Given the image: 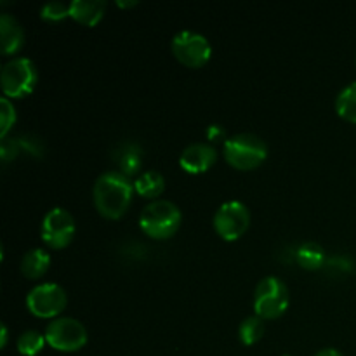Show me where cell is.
I'll return each mask as SVG.
<instances>
[{
	"instance_id": "cell-1",
	"label": "cell",
	"mask_w": 356,
	"mask_h": 356,
	"mask_svg": "<svg viewBox=\"0 0 356 356\" xmlns=\"http://www.w3.org/2000/svg\"><path fill=\"white\" fill-rule=\"evenodd\" d=\"M132 195L134 181L118 170L101 174L92 188L94 207L106 219H120L131 205Z\"/></svg>"
},
{
	"instance_id": "cell-2",
	"label": "cell",
	"mask_w": 356,
	"mask_h": 356,
	"mask_svg": "<svg viewBox=\"0 0 356 356\" xmlns=\"http://www.w3.org/2000/svg\"><path fill=\"white\" fill-rule=\"evenodd\" d=\"M181 211L169 200H153L139 216V228L155 240H165L176 235L181 226Z\"/></svg>"
},
{
	"instance_id": "cell-3",
	"label": "cell",
	"mask_w": 356,
	"mask_h": 356,
	"mask_svg": "<svg viewBox=\"0 0 356 356\" xmlns=\"http://www.w3.org/2000/svg\"><path fill=\"white\" fill-rule=\"evenodd\" d=\"M225 160L238 170H254L266 160L268 146L256 134H236L222 146Z\"/></svg>"
},
{
	"instance_id": "cell-4",
	"label": "cell",
	"mask_w": 356,
	"mask_h": 356,
	"mask_svg": "<svg viewBox=\"0 0 356 356\" xmlns=\"http://www.w3.org/2000/svg\"><path fill=\"white\" fill-rule=\"evenodd\" d=\"M38 82V72L28 58H14L6 63L0 73V86L6 97L21 99L33 92Z\"/></svg>"
},
{
	"instance_id": "cell-5",
	"label": "cell",
	"mask_w": 356,
	"mask_h": 356,
	"mask_svg": "<svg viewBox=\"0 0 356 356\" xmlns=\"http://www.w3.org/2000/svg\"><path fill=\"white\" fill-rule=\"evenodd\" d=\"M289 289L280 278L266 277L257 284L254 292V312L263 320H275L289 308Z\"/></svg>"
},
{
	"instance_id": "cell-6",
	"label": "cell",
	"mask_w": 356,
	"mask_h": 356,
	"mask_svg": "<svg viewBox=\"0 0 356 356\" xmlns=\"http://www.w3.org/2000/svg\"><path fill=\"white\" fill-rule=\"evenodd\" d=\"M44 336L49 346L63 353H73V351L82 350L87 344V329L83 323L70 316L52 320L45 329Z\"/></svg>"
},
{
	"instance_id": "cell-7",
	"label": "cell",
	"mask_w": 356,
	"mask_h": 356,
	"mask_svg": "<svg viewBox=\"0 0 356 356\" xmlns=\"http://www.w3.org/2000/svg\"><path fill=\"white\" fill-rule=\"evenodd\" d=\"M172 54L186 68H202L211 59L212 47L204 35L184 30L174 35Z\"/></svg>"
},
{
	"instance_id": "cell-8",
	"label": "cell",
	"mask_w": 356,
	"mask_h": 356,
	"mask_svg": "<svg viewBox=\"0 0 356 356\" xmlns=\"http://www.w3.org/2000/svg\"><path fill=\"white\" fill-rule=\"evenodd\" d=\"M68 296L58 284H42L31 289L26 296V308L38 318H58L66 308Z\"/></svg>"
},
{
	"instance_id": "cell-9",
	"label": "cell",
	"mask_w": 356,
	"mask_h": 356,
	"mask_svg": "<svg viewBox=\"0 0 356 356\" xmlns=\"http://www.w3.org/2000/svg\"><path fill=\"white\" fill-rule=\"evenodd\" d=\"M75 219L66 209L54 207L44 216L40 226L42 240L51 249H65L75 236Z\"/></svg>"
},
{
	"instance_id": "cell-10",
	"label": "cell",
	"mask_w": 356,
	"mask_h": 356,
	"mask_svg": "<svg viewBox=\"0 0 356 356\" xmlns=\"http://www.w3.org/2000/svg\"><path fill=\"white\" fill-rule=\"evenodd\" d=\"M250 226V212L242 202H225L214 216V229L226 242H235Z\"/></svg>"
},
{
	"instance_id": "cell-11",
	"label": "cell",
	"mask_w": 356,
	"mask_h": 356,
	"mask_svg": "<svg viewBox=\"0 0 356 356\" xmlns=\"http://www.w3.org/2000/svg\"><path fill=\"white\" fill-rule=\"evenodd\" d=\"M218 160V152L209 143H193L183 149L179 156V165L188 174L207 172Z\"/></svg>"
},
{
	"instance_id": "cell-12",
	"label": "cell",
	"mask_w": 356,
	"mask_h": 356,
	"mask_svg": "<svg viewBox=\"0 0 356 356\" xmlns=\"http://www.w3.org/2000/svg\"><path fill=\"white\" fill-rule=\"evenodd\" d=\"M0 45L3 56H13L24 45V30L10 14L0 16Z\"/></svg>"
},
{
	"instance_id": "cell-13",
	"label": "cell",
	"mask_w": 356,
	"mask_h": 356,
	"mask_svg": "<svg viewBox=\"0 0 356 356\" xmlns=\"http://www.w3.org/2000/svg\"><path fill=\"white\" fill-rule=\"evenodd\" d=\"M106 2L103 0H73L70 2V17L83 26H96L104 16Z\"/></svg>"
},
{
	"instance_id": "cell-14",
	"label": "cell",
	"mask_w": 356,
	"mask_h": 356,
	"mask_svg": "<svg viewBox=\"0 0 356 356\" xmlns=\"http://www.w3.org/2000/svg\"><path fill=\"white\" fill-rule=\"evenodd\" d=\"M113 160L117 162V165L120 167L118 172H122L127 177L136 176L143 165L141 148H139L138 145H134V143H122L120 146L115 148Z\"/></svg>"
},
{
	"instance_id": "cell-15",
	"label": "cell",
	"mask_w": 356,
	"mask_h": 356,
	"mask_svg": "<svg viewBox=\"0 0 356 356\" xmlns=\"http://www.w3.org/2000/svg\"><path fill=\"white\" fill-rule=\"evenodd\" d=\"M51 266V256L44 249H31L21 259V273L30 280L44 277Z\"/></svg>"
},
{
	"instance_id": "cell-16",
	"label": "cell",
	"mask_w": 356,
	"mask_h": 356,
	"mask_svg": "<svg viewBox=\"0 0 356 356\" xmlns=\"http://www.w3.org/2000/svg\"><path fill=\"white\" fill-rule=\"evenodd\" d=\"M165 190V179L156 170H146L134 179V191L143 198H156Z\"/></svg>"
},
{
	"instance_id": "cell-17",
	"label": "cell",
	"mask_w": 356,
	"mask_h": 356,
	"mask_svg": "<svg viewBox=\"0 0 356 356\" xmlns=\"http://www.w3.org/2000/svg\"><path fill=\"white\" fill-rule=\"evenodd\" d=\"M296 261L302 270L316 271L325 264V252L315 242H306L296 250Z\"/></svg>"
},
{
	"instance_id": "cell-18",
	"label": "cell",
	"mask_w": 356,
	"mask_h": 356,
	"mask_svg": "<svg viewBox=\"0 0 356 356\" xmlns=\"http://www.w3.org/2000/svg\"><path fill=\"white\" fill-rule=\"evenodd\" d=\"M336 111L343 120L356 124V82L341 90L336 99Z\"/></svg>"
},
{
	"instance_id": "cell-19",
	"label": "cell",
	"mask_w": 356,
	"mask_h": 356,
	"mask_svg": "<svg viewBox=\"0 0 356 356\" xmlns=\"http://www.w3.org/2000/svg\"><path fill=\"white\" fill-rule=\"evenodd\" d=\"M264 336V322L259 316H247L238 327V337L242 344L252 346Z\"/></svg>"
},
{
	"instance_id": "cell-20",
	"label": "cell",
	"mask_w": 356,
	"mask_h": 356,
	"mask_svg": "<svg viewBox=\"0 0 356 356\" xmlns=\"http://www.w3.org/2000/svg\"><path fill=\"white\" fill-rule=\"evenodd\" d=\"M45 336L38 330H26L21 334L16 341V348L23 356H37L44 350L45 346Z\"/></svg>"
},
{
	"instance_id": "cell-21",
	"label": "cell",
	"mask_w": 356,
	"mask_h": 356,
	"mask_svg": "<svg viewBox=\"0 0 356 356\" xmlns=\"http://www.w3.org/2000/svg\"><path fill=\"white\" fill-rule=\"evenodd\" d=\"M14 122H16V108L10 103L9 97H2L0 99V138H7Z\"/></svg>"
},
{
	"instance_id": "cell-22",
	"label": "cell",
	"mask_w": 356,
	"mask_h": 356,
	"mask_svg": "<svg viewBox=\"0 0 356 356\" xmlns=\"http://www.w3.org/2000/svg\"><path fill=\"white\" fill-rule=\"evenodd\" d=\"M70 16V3L65 2H49L40 9V17L51 23H58V21L65 19Z\"/></svg>"
},
{
	"instance_id": "cell-23",
	"label": "cell",
	"mask_w": 356,
	"mask_h": 356,
	"mask_svg": "<svg viewBox=\"0 0 356 356\" xmlns=\"http://www.w3.org/2000/svg\"><path fill=\"white\" fill-rule=\"evenodd\" d=\"M205 134H207V138L211 139V141H219L221 138H225V129H221L219 125H211Z\"/></svg>"
},
{
	"instance_id": "cell-24",
	"label": "cell",
	"mask_w": 356,
	"mask_h": 356,
	"mask_svg": "<svg viewBox=\"0 0 356 356\" xmlns=\"http://www.w3.org/2000/svg\"><path fill=\"white\" fill-rule=\"evenodd\" d=\"M315 356H344V355L341 353V351L334 350V348H327V350L318 351V353H316Z\"/></svg>"
},
{
	"instance_id": "cell-25",
	"label": "cell",
	"mask_w": 356,
	"mask_h": 356,
	"mask_svg": "<svg viewBox=\"0 0 356 356\" xmlns=\"http://www.w3.org/2000/svg\"><path fill=\"white\" fill-rule=\"evenodd\" d=\"M0 336H2V343H0V346L6 348L7 346V336H9V332H7L6 323H2V334H0Z\"/></svg>"
},
{
	"instance_id": "cell-26",
	"label": "cell",
	"mask_w": 356,
	"mask_h": 356,
	"mask_svg": "<svg viewBox=\"0 0 356 356\" xmlns=\"http://www.w3.org/2000/svg\"><path fill=\"white\" fill-rule=\"evenodd\" d=\"M117 6L122 7V9H129V7H136V6H138V2H136V0H131V2H122V0H118Z\"/></svg>"
},
{
	"instance_id": "cell-27",
	"label": "cell",
	"mask_w": 356,
	"mask_h": 356,
	"mask_svg": "<svg viewBox=\"0 0 356 356\" xmlns=\"http://www.w3.org/2000/svg\"><path fill=\"white\" fill-rule=\"evenodd\" d=\"M285 356H291V355H285Z\"/></svg>"
}]
</instances>
